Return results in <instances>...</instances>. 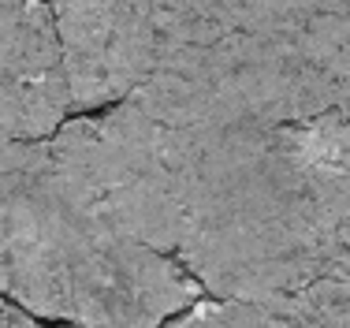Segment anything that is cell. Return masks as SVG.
I'll use <instances>...</instances> for the list:
<instances>
[{"label": "cell", "instance_id": "obj_1", "mask_svg": "<svg viewBox=\"0 0 350 328\" xmlns=\"http://www.w3.org/2000/svg\"><path fill=\"white\" fill-rule=\"evenodd\" d=\"M347 90L339 0H198L127 101L172 127H280L339 116Z\"/></svg>", "mask_w": 350, "mask_h": 328}, {"label": "cell", "instance_id": "obj_2", "mask_svg": "<svg viewBox=\"0 0 350 328\" xmlns=\"http://www.w3.org/2000/svg\"><path fill=\"white\" fill-rule=\"evenodd\" d=\"M175 257L205 295L239 302H280L347 262L295 123L198 127Z\"/></svg>", "mask_w": 350, "mask_h": 328}, {"label": "cell", "instance_id": "obj_3", "mask_svg": "<svg viewBox=\"0 0 350 328\" xmlns=\"http://www.w3.org/2000/svg\"><path fill=\"white\" fill-rule=\"evenodd\" d=\"M0 299L56 328H164L205 299L175 254L101 228L38 168L0 198Z\"/></svg>", "mask_w": 350, "mask_h": 328}, {"label": "cell", "instance_id": "obj_4", "mask_svg": "<svg viewBox=\"0 0 350 328\" xmlns=\"http://www.w3.org/2000/svg\"><path fill=\"white\" fill-rule=\"evenodd\" d=\"M198 127H172L120 101L64 120L45 138V164L101 228L175 254L194 190Z\"/></svg>", "mask_w": 350, "mask_h": 328}, {"label": "cell", "instance_id": "obj_5", "mask_svg": "<svg viewBox=\"0 0 350 328\" xmlns=\"http://www.w3.org/2000/svg\"><path fill=\"white\" fill-rule=\"evenodd\" d=\"M71 105L101 112L153 75L172 12L164 0H49Z\"/></svg>", "mask_w": 350, "mask_h": 328}, {"label": "cell", "instance_id": "obj_6", "mask_svg": "<svg viewBox=\"0 0 350 328\" xmlns=\"http://www.w3.org/2000/svg\"><path fill=\"white\" fill-rule=\"evenodd\" d=\"M53 8L45 0H0V131L41 142L71 112Z\"/></svg>", "mask_w": 350, "mask_h": 328}, {"label": "cell", "instance_id": "obj_7", "mask_svg": "<svg viewBox=\"0 0 350 328\" xmlns=\"http://www.w3.org/2000/svg\"><path fill=\"white\" fill-rule=\"evenodd\" d=\"M298 138L310 157L317 183H321L324 198L332 209V224H336L339 247L350 257V120L343 116H313V120H298Z\"/></svg>", "mask_w": 350, "mask_h": 328}, {"label": "cell", "instance_id": "obj_8", "mask_svg": "<svg viewBox=\"0 0 350 328\" xmlns=\"http://www.w3.org/2000/svg\"><path fill=\"white\" fill-rule=\"evenodd\" d=\"M302 328H350V257L321 273L302 291L280 299Z\"/></svg>", "mask_w": 350, "mask_h": 328}, {"label": "cell", "instance_id": "obj_9", "mask_svg": "<svg viewBox=\"0 0 350 328\" xmlns=\"http://www.w3.org/2000/svg\"><path fill=\"white\" fill-rule=\"evenodd\" d=\"M164 328H302L280 302H239V299H198Z\"/></svg>", "mask_w": 350, "mask_h": 328}, {"label": "cell", "instance_id": "obj_10", "mask_svg": "<svg viewBox=\"0 0 350 328\" xmlns=\"http://www.w3.org/2000/svg\"><path fill=\"white\" fill-rule=\"evenodd\" d=\"M41 149H45V138L27 142V138H15V134L0 131V198H4L19 179H27V175L34 172L38 161H41Z\"/></svg>", "mask_w": 350, "mask_h": 328}, {"label": "cell", "instance_id": "obj_11", "mask_svg": "<svg viewBox=\"0 0 350 328\" xmlns=\"http://www.w3.org/2000/svg\"><path fill=\"white\" fill-rule=\"evenodd\" d=\"M339 116H343V120H350V90H347V97H343V105H339Z\"/></svg>", "mask_w": 350, "mask_h": 328}, {"label": "cell", "instance_id": "obj_12", "mask_svg": "<svg viewBox=\"0 0 350 328\" xmlns=\"http://www.w3.org/2000/svg\"><path fill=\"white\" fill-rule=\"evenodd\" d=\"M339 4H343V8H350V0H339Z\"/></svg>", "mask_w": 350, "mask_h": 328}]
</instances>
